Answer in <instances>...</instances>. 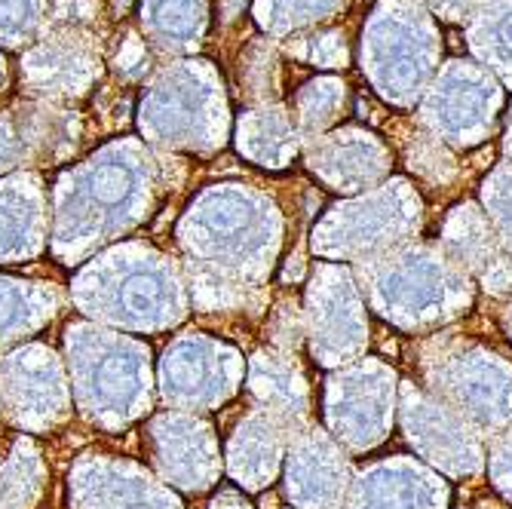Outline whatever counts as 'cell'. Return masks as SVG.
Returning <instances> with one entry per match:
<instances>
[{
	"mask_svg": "<svg viewBox=\"0 0 512 509\" xmlns=\"http://www.w3.org/2000/svg\"><path fill=\"white\" fill-rule=\"evenodd\" d=\"M436 31L424 10L408 0H387L362 37V62L378 92L396 105H411L436 65Z\"/></svg>",
	"mask_w": 512,
	"mask_h": 509,
	"instance_id": "obj_1",
	"label": "cell"
},
{
	"mask_svg": "<svg viewBox=\"0 0 512 509\" xmlns=\"http://www.w3.org/2000/svg\"><path fill=\"white\" fill-rule=\"evenodd\" d=\"M497 105L500 92L485 71L473 68V62H448L424 105V123L445 135L442 142L473 148L491 132Z\"/></svg>",
	"mask_w": 512,
	"mask_h": 509,
	"instance_id": "obj_2",
	"label": "cell"
},
{
	"mask_svg": "<svg viewBox=\"0 0 512 509\" xmlns=\"http://www.w3.org/2000/svg\"><path fill=\"white\" fill-rule=\"evenodd\" d=\"M445 252L463 273H479L491 295L512 292V267L497 252L488 221L473 203H463L445 221Z\"/></svg>",
	"mask_w": 512,
	"mask_h": 509,
	"instance_id": "obj_3",
	"label": "cell"
},
{
	"mask_svg": "<svg viewBox=\"0 0 512 509\" xmlns=\"http://www.w3.org/2000/svg\"><path fill=\"white\" fill-rule=\"evenodd\" d=\"M99 71V56L86 46V37L65 25L43 37L37 50L25 59V77L40 92H80Z\"/></svg>",
	"mask_w": 512,
	"mask_h": 509,
	"instance_id": "obj_4",
	"label": "cell"
},
{
	"mask_svg": "<svg viewBox=\"0 0 512 509\" xmlns=\"http://www.w3.org/2000/svg\"><path fill=\"white\" fill-rule=\"evenodd\" d=\"M142 25L160 50H188L206 31V0H145Z\"/></svg>",
	"mask_w": 512,
	"mask_h": 509,
	"instance_id": "obj_5",
	"label": "cell"
},
{
	"mask_svg": "<svg viewBox=\"0 0 512 509\" xmlns=\"http://www.w3.org/2000/svg\"><path fill=\"white\" fill-rule=\"evenodd\" d=\"M473 25V50L512 83V0H482Z\"/></svg>",
	"mask_w": 512,
	"mask_h": 509,
	"instance_id": "obj_6",
	"label": "cell"
},
{
	"mask_svg": "<svg viewBox=\"0 0 512 509\" xmlns=\"http://www.w3.org/2000/svg\"><path fill=\"white\" fill-rule=\"evenodd\" d=\"M335 7L338 0H258L255 16L264 28L279 34L289 28H301L307 22H319Z\"/></svg>",
	"mask_w": 512,
	"mask_h": 509,
	"instance_id": "obj_7",
	"label": "cell"
},
{
	"mask_svg": "<svg viewBox=\"0 0 512 509\" xmlns=\"http://www.w3.org/2000/svg\"><path fill=\"white\" fill-rule=\"evenodd\" d=\"M338 108H344V83L316 80L298 96V123L307 132L322 129L338 117Z\"/></svg>",
	"mask_w": 512,
	"mask_h": 509,
	"instance_id": "obj_8",
	"label": "cell"
},
{
	"mask_svg": "<svg viewBox=\"0 0 512 509\" xmlns=\"http://www.w3.org/2000/svg\"><path fill=\"white\" fill-rule=\"evenodd\" d=\"M46 10V0H0V46H25Z\"/></svg>",
	"mask_w": 512,
	"mask_h": 509,
	"instance_id": "obj_9",
	"label": "cell"
},
{
	"mask_svg": "<svg viewBox=\"0 0 512 509\" xmlns=\"http://www.w3.org/2000/svg\"><path fill=\"white\" fill-rule=\"evenodd\" d=\"M433 10L439 13V19L445 22H463L473 7V0H430Z\"/></svg>",
	"mask_w": 512,
	"mask_h": 509,
	"instance_id": "obj_10",
	"label": "cell"
},
{
	"mask_svg": "<svg viewBox=\"0 0 512 509\" xmlns=\"http://www.w3.org/2000/svg\"><path fill=\"white\" fill-rule=\"evenodd\" d=\"M506 145H512V120H509V142Z\"/></svg>",
	"mask_w": 512,
	"mask_h": 509,
	"instance_id": "obj_11",
	"label": "cell"
},
{
	"mask_svg": "<svg viewBox=\"0 0 512 509\" xmlns=\"http://www.w3.org/2000/svg\"><path fill=\"white\" fill-rule=\"evenodd\" d=\"M485 506H488V509H497V506H500V503H485Z\"/></svg>",
	"mask_w": 512,
	"mask_h": 509,
	"instance_id": "obj_12",
	"label": "cell"
}]
</instances>
